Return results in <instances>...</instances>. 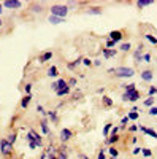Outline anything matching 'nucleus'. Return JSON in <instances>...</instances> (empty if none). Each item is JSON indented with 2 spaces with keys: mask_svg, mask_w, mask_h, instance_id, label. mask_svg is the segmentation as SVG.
<instances>
[{
  "mask_svg": "<svg viewBox=\"0 0 157 159\" xmlns=\"http://www.w3.org/2000/svg\"><path fill=\"white\" fill-rule=\"evenodd\" d=\"M52 56H54V54H52V51H45L43 54H41L40 57H38V61H40L41 64H45V62L51 61V59H52Z\"/></svg>",
  "mask_w": 157,
  "mask_h": 159,
  "instance_id": "9b49d317",
  "label": "nucleus"
},
{
  "mask_svg": "<svg viewBox=\"0 0 157 159\" xmlns=\"http://www.w3.org/2000/svg\"><path fill=\"white\" fill-rule=\"evenodd\" d=\"M141 154L145 156V157H151L152 156V151L149 148H141Z\"/></svg>",
  "mask_w": 157,
  "mask_h": 159,
  "instance_id": "c756f323",
  "label": "nucleus"
},
{
  "mask_svg": "<svg viewBox=\"0 0 157 159\" xmlns=\"http://www.w3.org/2000/svg\"><path fill=\"white\" fill-rule=\"evenodd\" d=\"M57 159H68L67 153H57Z\"/></svg>",
  "mask_w": 157,
  "mask_h": 159,
  "instance_id": "37998d69",
  "label": "nucleus"
},
{
  "mask_svg": "<svg viewBox=\"0 0 157 159\" xmlns=\"http://www.w3.org/2000/svg\"><path fill=\"white\" fill-rule=\"evenodd\" d=\"M141 48H143V45H140L138 46V49L133 52V61L135 62H141L143 61V54H141Z\"/></svg>",
  "mask_w": 157,
  "mask_h": 159,
  "instance_id": "dca6fc26",
  "label": "nucleus"
},
{
  "mask_svg": "<svg viewBox=\"0 0 157 159\" xmlns=\"http://www.w3.org/2000/svg\"><path fill=\"white\" fill-rule=\"evenodd\" d=\"M143 105H145V107H149V108H151V107H154V99H152V97L146 99L145 102H143Z\"/></svg>",
  "mask_w": 157,
  "mask_h": 159,
  "instance_id": "7c9ffc66",
  "label": "nucleus"
},
{
  "mask_svg": "<svg viewBox=\"0 0 157 159\" xmlns=\"http://www.w3.org/2000/svg\"><path fill=\"white\" fill-rule=\"evenodd\" d=\"M143 61H146V62H151V56H149V54H143Z\"/></svg>",
  "mask_w": 157,
  "mask_h": 159,
  "instance_id": "49530a36",
  "label": "nucleus"
},
{
  "mask_svg": "<svg viewBox=\"0 0 157 159\" xmlns=\"http://www.w3.org/2000/svg\"><path fill=\"white\" fill-rule=\"evenodd\" d=\"M40 127H41V132H43V134H49V126H48V119L46 118H43L41 119V121H40Z\"/></svg>",
  "mask_w": 157,
  "mask_h": 159,
  "instance_id": "4468645a",
  "label": "nucleus"
},
{
  "mask_svg": "<svg viewBox=\"0 0 157 159\" xmlns=\"http://www.w3.org/2000/svg\"><path fill=\"white\" fill-rule=\"evenodd\" d=\"M140 92L135 89V91H132V92H124L122 94V100H129V102H135V100H138L140 99Z\"/></svg>",
  "mask_w": 157,
  "mask_h": 159,
  "instance_id": "39448f33",
  "label": "nucleus"
},
{
  "mask_svg": "<svg viewBox=\"0 0 157 159\" xmlns=\"http://www.w3.org/2000/svg\"><path fill=\"white\" fill-rule=\"evenodd\" d=\"M146 38L149 40V42H151L152 45H157V38H155L154 35H146Z\"/></svg>",
  "mask_w": 157,
  "mask_h": 159,
  "instance_id": "e433bc0d",
  "label": "nucleus"
},
{
  "mask_svg": "<svg viewBox=\"0 0 157 159\" xmlns=\"http://www.w3.org/2000/svg\"><path fill=\"white\" fill-rule=\"evenodd\" d=\"M32 130V134H33V143L37 145V148H41L43 147V137L38 134V132H35L33 129H30Z\"/></svg>",
  "mask_w": 157,
  "mask_h": 159,
  "instance_id": "6e6552de",
  "label": "nucleus"
},
{
  "mask_svg": "<svg viewBox=\"0 0 157 159\" xmlns=\"http://www.w3.org/2000/svg\"><path fill=\"white\" fill-rule=\"evenodd\" d=\"M0 27H2V19H0Z\"/></svg>",
  "mask_w": 157,
  "mask_h": 159,
  "instance_id": "6e6d98bb",
  "label": "nucleus"
},
{
  "mask_svg": "<svg viewBox=\"0 0 157 159\" xmlns=\"http://www.w3.org/2000/svg\"><path fill=\"white\" fill-rule=\"evenodd\" d=\"M81 97H83V92H81L80 89L73 92V99H81Z\"/></svg>",
  "mask_w": 157,
  "mask_h": 159,
  "instance_id": "c9c22d12",
  "label": "nucleus"
},
{
  "mask_svg": "<svg viewBox=\"0 0 157 159\" xmlns=\"http://www.w3.org/2000/svg\"><path fill=\"white\" fill-rule=\"evenodd\" d=\"M145 134H148V135H151L152 139H157V132H155L154 129H148V127H146V130H145Z\"/></svg>",
  "mask_w": 157,
  "mask_h": 159,
  "instance_id": "2f4dec72",
  "label": "nucleus"
},
{
  "mask_svg": "<svg viewBox=\"0 0 157 159\" xmlns=\"http://www.w3.org/2000/svg\"><path fill=\"white\" fill-rule=\"evenodd\" d=\"M2 11H3V5L0 3V15H2Z\"/></svg>",
  "mask_w": 157,
  "mask_h": 159,
  "instance_id": "5fc2aeb1",
  "label": "nucleus"
},
{
  "mask_svg": "<svg viewBox=\"0 0 157 159\" xmlns=\"http://www.w3.org/2000/svg\"><path fill=\"white\" fill-rule=\"evenodd\" d=\"M114 45H116L114 42H111V40H107V48H108V49H113Z\"/></svg>",
  "mask_w": 157,
  "mask_h": 159,
  "instance_id": "a18cd8bd",
  "label": "nucleus"
},
{
  "mask_svg": "<svg viewBox=\"0 0 157 159\" xmlns=\"http://www.w3.org/2000/svg\"><path fill=\"white\" fill-rule=\"evenodd\" d=\"M7 140H8V143H11L13 145V147H15V143H16V139H18V134H16V132H10V134L5 137Z\"/></svg>",
  "mask_w": 157,
  "mask_h": 159,
  "instance_id": "a211bd4d",
  "label": "nucleus"
},
{
  "mask_svg": "<svg viewBox=\"0 0 157 159\" xmlns=\"http://www.w3.org/2000/svg\"><path fill=\"white\" fill-rule=\"evenodd\" d=\"M37 111L40 113V115H45V113H46L45 108H43V105H37Z\"/></svg>",
  "mask_w": 157,
  "mask_h": 159,
  "instance_id": "79ce46f5",
  "label": "nucleus"
},
{
  "mask_svg": "<svg viewBox=\"0 0 157 159\" xmlns=\"http://www.w3.org/2000/svg\"><path fill=\"white\" fill-rule=\"evenodd\" d=\"M129 121H130V119H129V118H127V116H124V118H122V119H121V127H125V126H127V123H129Z\"/></svg>",
  "mask_w": 157,
  "mask_h": 159,
  "instance_id": "58836bf2",
  "label": "nucleus"
},
{
  "mask_svg": "<svg viewBox=\"0 0 157 159\" xmlns=\"http://www.w3.org/2000/svg\"><path fill=\"white\" fill-rule=\"evenodd\" d=\"M152 3H154V0H138L137 7L138 8H145V7H151Z\"/></svg>",
  "mask_w": 157,
  "mask_h": 159,
  "instance_id": "f3484780",
  "label": "nucleus"
},
{
  "mask_svg": "<svg viewBox=\"0 0 157 159\" xmlns=\"http://www.w3.org/2000/svg\"><path fill=\"white\" fill-rule=\"evenodd\" d=\"M102 13H103V10L100 7H90L86 10V15H102Z\"/></svg>",
  "mask_w": 157,
  "mask_h": 159,
  "instance_id": "ddd939ff",
  "label": "nucleus"
},
{
  "mask_svg": "<svg viewBox=\"0 0 157 159\" xmlns=\"http://www.w3.org/2000/svg\"><path fill=\"white\" fill-rule=\"evenodd\" d=\"M49 22H51V24H62V22H65V19L56 18V16H49Z\"/></svg>",
  "mask_w": 157,
  "mask_h": 159,
  "instance_id": "393cba45",
  "label": "nucleus"
},
{
  "mask_svg": "<svg viewBox=\"0 0 157 159\" xmlns=\"http://www.w3.org/2000/svg\"><path fill=\"white\" fill-rule=\"evenodd\" d=\"M107 151H108V153L111 154V157H113V159H116L117 156H119V150H117V148L114 147V145H113V147H110V148H108Z\"/></svg>",
  "mask_w": 157,
  "mask_h": 159,
  "instance_id": "aec40b11",
  "label": "nucleus"
},
{
  "mask_svg": "<svg viewBox=\"0 0 157 159\" xmlns=\"http://www.w3.org/2000/svg\"><path fill=\"white\" fill-rule=\"evenodd\" d=\"M57 83V91L59 89H63V88H67V80H63V78H60L59 81H56Z\"/></svg>",
  "mask_w": 157,
  "mask_h": 159,
  "instance_id": "a878e982",
  "label": "nucleus"
},
{
  "mask_svg": "<svg viewBox=\"0 0 157 159\" xmlns=\"http://www.w3.org/2000/svg\"><path fill=\"white\" fill-rule=\"evenodd\" d=\"M135 86H137L135 83H130V84H125V86H124V92H132V91H135V89H137Z\"/></svg>",
  "mask_w": 157,
  "mask_h": 159,
  "instance_id": "c85d7f7f",
  "label": "nucleus"
},
{
  "mask_svg": "<svg viewBox=\"0 0 157 159\" xmlns=\"http://www.w3.org/2000/svg\"><path fill=\"white\" fill-rule=\"evenodd\" d=\"M130 48H132V46H130V43H129V42H127V43H122V45H121V48H119V49H121V51H124V52H127V51H129V49H130Z\"/></svg>",
  "mask_w": 157,
  "mask_h": 159,
  "instance_id": "72a5a7b5",
  "label": "nucleus"
},
{
  "mask_svg": "<svg viewBox=\"0 0 157 159\" xmlns=\"http://www.w3.org/2000/svg\"><path fill=\"white\" fill-rule=\"evenodd\" d=\"M30 100H32V94H25L22 99H21V107L22 108H27L30 105Z\"/></svg>",
  "mask_w": 157,
  "mask_h": 159,
  "instance_id": "f8f14e48",
  "label": "nucleus"
},
{
  "mask_svg": "<svg viewBox=\"0 0 157 159\" xmlns=\"http://www.w3.org/2000/svg\"><path fill=\"white\" fill-rule=\"evenodd\" d=\"M72 137H73V132H72L68 127H63V129L60 130V134H59V139H60L62 143H67Z\"/></svg>",
  "mask_w": 157,
  "mask_h": 159,
  "instance_id": "20e7f679",
  "label": "nucleus"
},
{
  "mask_svg": "<svg viewBox=\"0 0 157 159\" xmlns=\"http://www.w3.org/2000/svg\"><path fill=\"white\" fill-rule=\"evenodd\" d=\"M102 52H103V57H105V59H111V57H116V56H117V51H116L114 48H113V49L105 48Z\"/></svg>",
  "mask_w": 157,
  "mask_h": 159,
  "instance_id": "9d476101",
  "label": "nucleus"
},
{
  "mask_svg": "<svg viewBox=\"0 0 157 159\" xmlns=\"http://www.w3.org/2000/svg\"><path fill=\"white\" fill-rule=\"evenodd\" d=\"M148 94H149V97L155 96V94H157V88H155V86H151V88L148 89Z\"/></svg>",
  "mask_w": 157,
  "mask_h": 159,
  "instance_id": "473e14b6",
  "label": "nucleus"
},
{
  "mask_svg": "<svg viewBox=\"0 0 157 159\" xmlns=\"http://www.w3.org/2000/svg\"><path fill=\"white\" fill-rule=\"evenodd\" d=\"M56 94H57L59 97H62V96H68V94H70V88L67 86V88H63V89H59V91H56Z\"/></svg>",
  "mask_w": 157,
  "mask_h": 159,
  "instance_id": "4be33fe9",
  "label": "nucleus"
},
{
  "mask_svg": "<svg viewBox=\"0 0 157 159\" xmlns=\"http://www.w3.org/2000/svg\"><path fill=\"white\" fill-rule=\"evenodd\" d=\"M57 75H59L57 67H56V65H51V67L48 69V76H51V78H56Z\"/></svg>",
  "mask_w": 157,
  "mask_h": 159,
  "instance_id": "6ab92c4d",
  "label": "nucleus"
},
{
  "mask_svg": "<svg viewBox=\"0 0 157 159\" xmlns=\"http://www.w3.org/2000/svg\"><path fill=\"white\" fill-rule=\"evenodd\" d=\"M51 88H52V91H57V83H56V81L51 83Z\"/></svg>",
  "mask_w": 157,
  "mask_h": 159,
  "instance_id": "603ef678",
  "label": "nucleus"
},
{
  "mask_svg": "<svg viewBox=\"0 0 157 159\" xmlns=\"http://www.w3.org/2000/svg\"><path fill=\"white\" fill-rule=\"evenodd\" d=\"M24 91H25V94H30V91H32V84L30 83H27L24 86Z\"/></svg>",
  "mask_w": 157,
  "mask_h": 159,
  "instance_id": "a19ab883",
  "label": "nucleus"
},
{
  "mask_svg": "<svg viewBox=\"0 0 157 159\" xmlns=\"http://www.w3.org/2000/svg\"><path fill=\"white\" fill-rule=\"evenodd\" d=\"M105 151H107V150L102 148V151H98V154H97V159H107V157H105Z\"/></svg>",
  "mask_w": 157,
  "mask_h": 159,
  "instance_id": "4c0bfd02",
  "label": "nucleus"
},
{
  "mask_svg": "<svg viewBox=\"0 0 157 159\" xmlns=\"http://www.w3.org/2000/svg\"><path fill=\"white\" fill-rule=\"evenodd\" d=\"M122 37H124V32L122 30H111L108 40H111V42H114V43H119L121 40H122Z\"/></svg>",
  "mask_w": 157,
  "mask_h": 159,
  "instance_id": "0eeeda50",
  "label": "nucleus"
},
{
  "mask_svg": "<svg viewBox=\"0 0 157 159\" xmlns=\"http://www.w3.org/2000/svg\"><path fill=\"white\" fill-rule=\"evenodd\" d=\"M148 113H149L151 116H157V107H151Z\"/></svg>",
  "mask_w": 157,
  "mask_h": 159,
  "instance_id": "ea45409f",
  "label": "nucleus"
},
{
  "mask_svg": "<svg viewBox=\"0 0 157 159\" xmlns=\"http://www.w3.org/2000/svg\"><path fill=\"white\" fill-rule=\"evenodd\" d=\"M117 132H119V127H111L110 134H111V135H117Z\"/></svg>",
  "mask_w": 157,
  "mask_h": 159,
  "instance_id": "c03bdc74",
  "label": "nucleus"
},
{
  "mask_svg": "<svg viewBox=\"0 0 157 159\" xmlns=\"http://www.w3.org/2000/svg\"><path fill=\"white\" fill-rule=\"evenodd\" d=\"M48 118L51 119V123H57L59 121V116L56 111H48Z\"/></svg>",
  "mask_w": 157,
  "mask_h": 159,
  "instance_id": "5701e85b",
  "label": "nucleus"
},
{
  "mask_svg": "<svg viewBox=\"0 0 157 159\" xmlns=\"http://www.w3.org/2000/svg\"><path fill=\"white\" fill-rule=\"evenodd\" d=\"M5 8H10V10H18V8H21L22 7V2H19V0H5V2L2 3Z\"/></svg>",
  "mask_w": 157,
  "mask_h": 159,
  "instance_id": "423d86ee",
  "label": "nucleus"
},
{
  "mask_svg": "<svg viewBox=\"0 0 157 159\" xmlns=\"http://www.w3.org/2000/svg\"><path fill=\"white\" fill-rule=\"evenodd\" d=\"M127 118L130 119V121H137V119L140 118V113H138V111H130V113L127 115Z\"/></svg>",
  "mask_w": 157,
  "mask_h": 159,
  "instance_id": "b1692460",
  "label": "nucleus"
},
{
  "mask_svg": "<svg viewBox=\"0 0 157 159\" xmlns=\"http://www.w3.org/2000/svg\"><path fill=\"white\" fill-rule=\"evenodd\" d=\"M140 76H141L143 81H152L154 73H152V70H143V72L140 73Z\"/></svg>",
  "mask_w": 157,
  "mask_h": 159,
  "instance_id": "1a4fd4ad",
  "label": "nucleus"
},
{
  "mask_svg": "<svg viewBox=\"0 0 157 159\" xmlns=\"http://www.w3.org/2000/svg\"><path fill=\"white\" fill-rule=\"evenodd\" d=\"M110 73H113L116 78H132L135 75V70L132 67H116V69H108Z\"/></svg>",
  "mask_w": 157,
  "mask_h": 159,
  "instance_id": "f257e3e1",
  "label": "nucleus"
},
{
  "mask_svg": "<svg viewBox=\"0 0 157 159\" xmlns=\"http://www.w3.org/2000/svg\"><path fill=\"white\" fill-rule=\"evenodd\" d=\"M29 148H30V150H35V148H37V145H35L33 142H29Z\"/></svg>",
  "mask_w": 157,
  "mask_h": 159,
  "instance_id": "09e8293b",
  "label": "nucleus"
},
{
  "mask_svg": "<svg viewBox=\"0 0 157 159\" xmlns=\"http://www.w3.org/2000/svg\"><path fill=\"white\" fill-rule=\"evenodd\" d=\"M78 159H89V157H87L86 154H83V153H81V154H78Z\"/></svg>",
  "mask_w": 157,
  "mask_h": 159,
  "instance_id": "864d4df0",
  "label": "nucleus"
},
{
  "mask_svg": "<svg viewBox=\"0 0 157 159\" xmlns=\"http://www.w3.org/2000/svg\"><path fill=\"white\" fill-rule=\"evenodd\" d=\"M13 145L8 143L7 139H0V154H2L3 157H10L13 154Z\"/></svg>",
  "mask_w": 157,
  "mask_h": 159,
  "instance_id": "7ed1b4c3",
  "label": "nucleus"
},
{
  "mask_svg": "<svg viewBox=\"0 0 157 159\" xmlns=\"http://www.w3.org/2000/svg\"><path fill=\"white\" fill-rule=\"evenodd\" d=\"M83 64L86 65V67H90V65H92V59H89V57H83Z\"/></svg>",
  "mask_w": 157,
  "mask_h": 159,
  "instance_id": "f704fd0d",
  "label": "nucleus"
},
{
  "mask_svg": "<svg viewBox=\"0 0 157 159\" xmlns=\"http://www.w3.org/2000/svg\"><path fill=\"white\" fill-rule=\"evenodd\" d=\"M111 127H113V124H111V123L105 124V127H103V135H105V137H108V135H110V130H111Z\"/></svg>",
  "mask_w": 157,
  "mask_h": 159,
  "instance_id": "bb28decb",
  "label": "nucleus"
},
{
  "mask_svg": "<svg viewBox=\"0 0 157 159\" xmlns=\"http://www.w3.org/2000/svg\"><path fill=\"white\" fill-rule=\"evenodd\" d=\"M102 102H103V105H105V107H107V108H110V107H113V100L108 97V96H103L102 97Z\"/></svg>",
  "mask_w": 157,
  "mask_h": 159,
  "instance_id": "412c9836",
  "label": "nucleus"
},
{
  "mask_svg": "<svg viewBox=\"0 0 157 159\" xmlns=\"http://www.w3.org/2000/svg\"><path fill=\"white\" fill-rule=\"evenodd\" d=\"M132 153H133V154H140V153H141V148H138V147H137V148H133V151H132Z\"/></svg>",
  "mask_w": 157,
  "mask_h": 159,
  "instance_id": "8fccbe9b",
  "label": "nucleus"
},
{
  "mask_svg": "<svg viewBox=\"0 0 157 159\" xmlns=\"http://www.w3.org/2000/svg\"><path fill=\"white\" fill-rule=\"evenodd\" d=\"M45 153H46V154H57V147H56V145L51 142V143L48 145V147H46Z\"/></svg>",
  "mask_w": 157,
  "mask_h": 159,
  "instance_id": "2eb2a0df",
  "label": "nucleus"
},
{
  "mask_svg": "<svg viewBox=\"0 0 157 159\" xmlns=\"http://www.w3.org/2000/svg\"><path fill=\"white\" fill-rule=\"evenodd\" d=\"M129 130H130V132H135V130H138V126H130Z\"/></svg>",
  "mask_w": 157,
  "mask_h": 159,
  "instance_id": "3c124183",
  "label": "nucleus"
},
{
  "mask_svg": "<svg viewBox=\"0 0 157 159\" xmlns=\"http://www.w3.org/2000/svg\"><path fill=\"white\" fill-rule=\"evenodd\" d=\"M76 84H78V81H76V78H68L67 80V86L72 89V88H76Z\"/></svg>",
  "mask_w": 157,
  "mask_h": 159,
  "instance_id": "cd10ccee",
  "label": "nucleus"
},
{
  "mask_svg": "<svg viewBox=\"0 0 157 159\" xmlns=\"http://www.w3.org/2000/svg\"><path fill=\"white\" fill-rule=\"evenodd\" d=\"M46 159H57V154H46Z\"/></svg>",
  "mask_w": 157,
  "mask_h": 159,
  "instance_id": "de8ad7c7",
  "label": "nucleus"
},
{
  "mask_svg": "<svg viewBox=\"0 0 157 159\" xmlns=\"http://www.w3.org/2000/svg\"><path fill=\"white\" fill-rule=\"evenodd\" d=\"M67 15H68V7L67 5H52L51 7V16L65 19Z\"/></svg>",
  "mask_w": 157,
  "mask_h": 159,
  "instance_id": "f03ea898",
  "label": "nucleus"
}]
</instances>
